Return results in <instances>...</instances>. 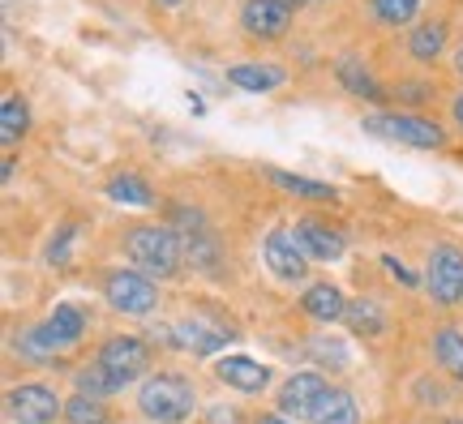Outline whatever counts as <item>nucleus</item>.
Wrapping results in <instances>:
<instances>
[{
  "mask_svg": "<svg viewBox=\"0 0 463 424\" xmlns=\"http://www.w3.org/2000/svg\"><path fill=\"white\" fill-rule=\"evenodd\" d=\"M125 249H129V258L137 261L146 275H159V278H172L176 270H181V261H184L181 236H176L172 223H167V228H159V223L133 228L129 240H125Z\"/></svg>",
  "mask_w": 463,
  "mask_h": 424,
  "instance_id": "1",
  "label": "nucleus"
},
{
  "mask_svg": "<svg viewBox=\"0 0 463 424\" xmlns=\"http://www.w3.org/2000/svg\"><path fill=\"white\" fill-rule=\"evenodd\" d=\"M198 403V394L194 386L184 382L181 373H155L142 382V391H137V408L146 420H159V424H181L189 411Z\"/></svg>",
  "mask_w": 463,
  "mask_h": 424,
  "instance_id": "2",
  "label": "nucleus"
},
{
  "mask_svg": "<svg viewBox=\"0 0 463 424\" xmlns=\"http://www.w3.org/2000/svg\"><path fill=\"white\" fill-rule=\"evenodd\" d=\"M364 133L373 137H386V142H403V146L416 150H438L447 137H442V125H433L430 116H416V112H373L361 120Z\"/></svg>",
  "mask_w": 463,
  "mask_h": 424,
  "instance_id": "3",
  "label": "nucleus"
},
{
  "mask_svg": "<svg viewBox=\"0 0 463 424\" xmlns=\"http://www.w3.org/2000/svg\"><path fill=\"white\" fill-rule=\"evenodd\" d=\"M95 364L116 382V391H125L129 382H137V377L150 369V347H146V339H137V334H116V339H108L99 347Z\"/></svg>",
  "mask_w": 463,
  "mask_h": 424,
  "instance_id": "4",
  "label": "nucleus"
},
{
  "mask_svg": "<svg viewBox=\"0 0 463 424\" xmlns=\"http://www.w3.org/2000/svg\"><path fill=\"white\" fill-rule=\"evenodd\" d=\"M172 228L181 236V249H184V261H189V266H198V270H219L223 249H219V236L206 228V219H202L198 211L176 206V211H172Z\"/></svg>",
  "mask_w": 463,
  "mask_h": 424,
  "instance_id": "5",
  "label": "nucleus"
},
{
  "mask_svg": "<svg viewBox=\"0 0 463 424\" xmlns=\"http://www.w3.org/2000/svg\"><path fill=\"white\" fill-rule=\"evenodd\" d=\"M103 296H108V305L116 313H125V317H142L159 305V287H155V278L142 275V270H112L108 283H103Z\"/></svg>",
  "mask_w": 463,
  "mask_h": 424,
  "instance_id": "6",
  "label": "nucleus"
},
{
  "mask_svg": "<svg viewBox=\"0 0 463 424\" xmlns=\"http://www.w3.org/2000/svg\"><path fill=\"white\" fill-rule=\"evenodd\" d=\"M425 287L438 305H459L463 300V249L438 245L425 261Z\"/></svg>",
  "mask_w": 463,
  "mask_h": 424,
  "instance_id": "7",
  "label": "nucleus"
},
{
  "mask_svg": "<svg viewBox=\"0 0 463 424\" xmlns=\"http://www.w3.org/2000/svg\"><path fill=\"white\" fill-rule=\"evenodd\" d=\"M262 261L270 266V275L283 278V283H297V278H305V270H309V253L300 249V240H297V231L292 228H275L270 236H266Z\"/></svg>",
  "mask_w": 463,
  "mask_h": 424,
  "instance_id": "8",
  "label": "nucleus"
},
{
  "mask_svg": "<svg viewBox=\"0 0 463 424\" xmlns=\"http://www.w3.org/2000/svg\"><path fill=\"white\" fill-rule=\"evenodd\" d=\"M241 26H245L249 39H283L288 26H292V5L288 0H245L241 5Z\"/></svg>",
  "mask_w": 463,
  "mask_h": 424,
  "instance_id": "9",
  "label": "nucleus"
},
{
  "mask_svg": "<svg viewBox=\"0 0 463 424\" xmlns=\"http://www.w3.org/2000/svg\"><path fill=\"white\" fill-rule=\"evenodd\" d=\"M9 416H14V424H52L61 416V399L52 386L22 382L9 391Z\"/></svg>",
  "mask_w": 463,
  "mask_h": 424,
  "instance_id": "10",
  "label": "nucleus"
},
{
  "mask_svg": "<svg viewBox=\"0 0 463 424\" xmlns=\"http://www.w3.org/2000/svg\"><path fill=\"white\" fill-rule=\"evenodd\" d=\"M326 391H331V386L322 382V373L288 377V382H283V391H279V416L283 420H309Z\"/></svg>",
  "mask_w": 463,
  "mask_h": 424,
  "instance_id": "11",
  "label": "nucleus"
},
{
  "mask_svg": "<svg viewBox=\"0 0 463 424\" xmlns=\"http://www.w3.org/2000/svg\"><path fill=\"white\" fill-rule=\"evenodd\" d=\"M39 334H43V343L52 347V356H61L65 347H73V343L86 334V313L78 309V305H56V309L48 313V322L39 326Z\"/></svg>",
  "mask_w": 463,
  "mask_h": 424,
  "instance_id": "12",
  "label": "nucleus"
},
{
  "mask_svg": "<svg viewBox=\"0 0 463 424\" xmlns=\"http://www.w3.org/2000/svg\"><path fill=\"white\" fill-rule=\"evenodd\" d=\"M292 231H297L300 249H305V253H309L314 261H335V258H344L347 240H344V231H335L331 223H317V219H300Z\"/></svg>",
  "mask_w": 463,
  "mask_h": 424,
  "instance_id": "13",
  "label": "nucleus"
},
{
  "mask_svg": "<svg viewBox=\"0 0 463 424\" xmlns=\"http://www.w3.org/2000/svg\"><path fill=\"white\" fill-rule=\"evenodd\" d=\"M215 377L223 382V386H232V391L258 394V391H266L270 369H266V364H258V360H249V356H223L215 364Z\"/></svg>",
  "mask_w": 463,
  "mask_h": 424,
  "instance_id": "14",
  "label": "nucleus"
},
{
  "mask_svg": "<svg viewBox=\"0 0 463 424\" xmlns=\"http://www.w3.org/2000/svg\"><path fill=\"white\" fill-rule=\"evenodd\" d=\"M283 73L279 65H262V61H249V65H232L228 69V82L236 90H249V95H266V90H279L283 86Z\"/></svg>",
  "mask_w": 463,
  "mask_h": 424,
  "instance_id": "15",
  "label": "nucleus"
},
{
  "mask_svg": "<svg viewBox=\"0 0 463 424\" xmlns=\"http://www.w3.org/2000/svg\"><path fill=\"white\" fill-rule=\"evenodd\" d=\"M300 305H305V313L309 317H317V322H344V313H347V300H344V292L335 287V283H314L309 292L300 296Z\"/></svg>",
  "mask_w": 463,
  "mask_h": 424,
  "instance_id": "16",
  "label": "nucleus"
},
{
  "mask_svg": "<svg viewBox=\"0 0 463 424\" xmlns=\"http://www.w3.org/2000/svg\"><path fill=\"white\" fill-rule=\"evenodd\" d=\"M447 52V22L442 17H433V22H420L408 39V56L420 61V65H433L438 56Z\"/></svg>",
  "mask_w": 463,
  "mask_h": 424,
  "instance_id": "17",
  "label": "nucleus"
},
{
  "mask_svg": "<svg viewBox=\"0 0 463 424\" xmlns=\"http://www.w3.org/2000/svg\"><path fill=\"white\" fill-rule=\"evenodd\" d=\"M335 78H339V86H344L347 95H356V99H382L386 90H382L378 82H373V73L347 52V56H339V65H335Z\"/></svg>",
  "mask_w": 463,
  "mask_h": 424,
  "instance_id": "18",
  "label": "nucleus"
},
{
  "mask_svg": "<svg viewBox=\"0 0 463 424\" xmlns=\"http://www.w3.org/2000/svg\"><path fill=\"white\" fill-rule=\"evenodd\" d=\"M309 420L314 424H361V408H356V399L347 391H326Z\"/></svg>",
  "mask_w": 463,
  "mask_h": 424,
  "instance_id": "19",
  "label": "nucleus"
},
{
  "mask_svg": "<svg viewBox=\"0 0 463 424\" xmlns=\"http://www.w3.org/2000/svg\"><path fill=\"white\" fill-rule=\"evenodd\" d=\"M433 360L442 364V373L463 382V334L455 326H442L433 334Z\"/></svg>",
  "mask_w": 463,
  "mask_h": 424,
  "instance_id": "20",
  "label": "nucleus"
},
{
  "mask_svg": "<svg viewBox=\"0 0 463 424\" xmlns=\"http://www.w3.org/2000/svg\"><path fill=\"white\" fill-rule=\"evenodd\" d=\"M266 176L275 180L279 189L297 197H309V202H335V184H322V180H309V176H292V172H279V167H270Z\"/></svg>",
  "mask_w": 463,
  "mask_h": 424,
  "instance_id": "21",
  "label": "nucleus"
},
{
  "mask_svg": "<svg viewBox=\"0 0 463 424\" xmlns=\"http://www.w3.org/2000/svg\"><path fill=\"white\" fill-rule=\"evenodd\" d=\"M26 129H31V108H26L17 95H9L0 103V137H5V146H14Z\"/></svg>",
  "mask_w": 463,
  "mask_h": 424,
  "instance_id": "22",
  "label": "nucleus"
},
{
  "mask_svg": "<svg viewBox=\"0 0 463 424\" xmlns=\"http://www.w3.org/2000/svg\"><path fill=\"white\" fill-rule=\"evenodd\" d=\"M108 197H112V202H125V206H150V202H155L150 184L142 176H133V172L108 180Z\"/></svg>",
  "mask_w": 463,
  "mask_h": 424,
  "instance_id": "23",
  "label": "nucleus"
},
{
  "mask_svg": "<svg viewBox=\"0 0 463 424\" xmlns=\"http://www.w3.org/2000/svg\"><path fill=\"white\" fill-rule=\"evenodd\" d=\"M344 322L356 330V334H382V330H386V317H382V309L373 305V300H356V305H347Z\"/></svg>",
  "mask_w": 463,
  "mask_h": 424,
  "instance_id": "24",
  "label": "nucleus"
},
{
  "mask_svg": "<svg viewBox=\"0 0 463 424\" xmlns=\"http://www.w3.org/2000/svg\"><path fill=\"white\" fill-rule=\"evenodd\" d=\"M65 420L69 424H108V408H103V399L73 394V399L65 403Z\"/></svg>",
  "mask_w": 463,
  "mask_h": 424,
  "instance_id": "25",
  "label": "nucleus"
},
{
  "mask_svg": "<svg viewBox=\"0 0 463 424\" xmlns=\"http://www.w3.org/2000/svg\"><path fill=\"white\" fill-rule=\"evenodd\" d=\"M369 9H373V17H378L382 26H403V22L416 17L420 0H369Z\"/></svg>",
  "mask_w": 463,
  "mask_h": 424,
  "instance_id": "26",
  "label": "nucleus"
},
{
  "mask_svg": "<svg viewBox=\"0 0 463 424\" xmlns=\"http://www.w3.org/2000/svg\"><path fill=\"white\" fill-rule=\"evenodd\" d=\"M219 343H223V334H211V330L198 326V322L176 326V347H189V352H215Z\"/></svg>",
  "mask_w": 463,
  "mask_h": 424,
  "instance_id": "27",
  "label": "nucleus"
},
{
  "mask_svg": "<svg viewBox=\"0 0 463 424\" xmlns=\"http://www.w3.org/2000/svg\"><path fill=\"white\" fill-rule=\"evenodd\" d=\"M112 391H116V382L103 373L99 364H90V369H82V373H78V394H90V399H108Z\"/></svg>",
  "mask_w": 463,
  "mask_h": 424,
  "instance_id": "28",
  "label": "nucleus"
},
{
  "mask_svg": "<svg viewBox=\"0 0 463 424\" xmlns=\"http://www.w3.org/2000/svg\"><path fill=\"white\" fill-rule=\"evenodd\" d=\"M309 356H314L322 369H347L344 343H335V339H314L309 343Z\"/></svg>",
  "mask_w": 463,
  "mask_h": 424,
  "instance_id": "29",
  "label": "nucleus"
},
{
  "mask_svg": "<svg viewBox=\"0 0 463 424\" xmlns=\"http://www.w3.org/2000/svg\"><path fill=\"white\" fill-rule=\"evenodd\" d=\"M73 236H78V228L73 223H65V228L56 231L48 240V261L52 266H69V249H73Z\"/></svg>",
  "mask_w": 463,
  "mask_h": 424,
  "instance_id": "30",
  "label": "nucleus"
},
{
  "mask_svg": "<svg viewBox=\"0 0 463 424\" xmlns=\"http://www.w3.org/2000/svg\"><path fill=\"white\" fill-rule=\"evenodd\" d=\"M399 99H408V103H416V99H430V86H425V82L403 86V90H399Z\"/></svg>",
  "mask_w": 463,
  "mask_h": 424,
  "instance_id": "31",
  "label": "nucleus"
},
{
  "mask_svg": "<svg viewBox=\"0 0 463 424\" xmlns=\"http://www.w3.org/2000/svg\"><path fill=\"white\" fill-rule=\"evenodd\" d=\"M386 270H391V275H395V278H403V283H416V278L408 275V270H403V266H399L395 258H386Z\"/></svg>",
  "mask_w": 463,
  "mask_h": 424,
  "instance_id": "32",
  "label": "nucleus"
},
{
  "mask_svg": "<svg viewBox=\"0 0 463 424\" xmlns=\"http://www.w3.org/2000/svg\"><path fill=\"white\" fill-rule=\"evenodd\" d=\"M450 112H455V125L463 129V90H459V99H455V108H450Z\"/></svg>",
  "mask_w": 463,
  "mask_h": 424,
  "instance_id": "33",
  "label": "nucleus"
},
{
  "mask_svg": "<svg viewBox=\"0 0 463 424\" xmlns=\"http://www.w3.org/2000/svg\"><path fill=\"white\" fill-rule=\"evenodd\" d=\"M258 424H288V420H283V416H262Z\"/></svg>",
  "mask_w": 463,
  "mask_h": 424,
  "instance_id": "34",
  "label": "nucleus"
},
{
  "mask_svg": "<svg viewBox=\"0 0 463 424\" xmlns=\"http://www.w3.org/2000/svg\"><path fill=\"white\" fill-rule=\"evenodd\" d=\"M455 65H459V73H463V43H459V52H455Z\"/></svg>",
  "mask_w": 463,
  "mask_h": 424,
  "instance_id": "35",
  "label": "nucleus"
},
{
  "mask_svg": "<svg viewBox=\"0 0 463 424\" xmlns=\"http://www.w3.org/2000/svg\"><path fill=\"white\" fill-rule=\"evenodd\" d=\"M288 5H292V9H300V5H309V0H288Z\"/></svg>",
  "mask_w": 463,
  "mask_h": 424,
  "instance_id": "36",
  "label": "nucleus"
},
{
  "mask_svg": "<svg viewBox=\"0 0 463 424\" xmlns=\"http://www.w3.org/2000/svg\"><path fill=\"white\" fill-rule=\"evenodd\" d=\"M159 5H181V0H159Z\"/></svg>",
  "mask_w": 463,
  "mask_h": 424,
  "instance_id": "37",
  "label": "nucleus"
},
{
  "mask_svg": "<svg viewBox=\"0 0 463 424\" xmlns=\"http://www.w3.org/2000/svg\"><path fill=\"white\" fill-rule=\"evenodd\" d=\"M450 424H459V420H450Z\"/></svg>",
  "mask_w": 463,
  "mask_h": 424,
  "instance_id": "38",
  "label": "nucleus"
}]
</instances>
